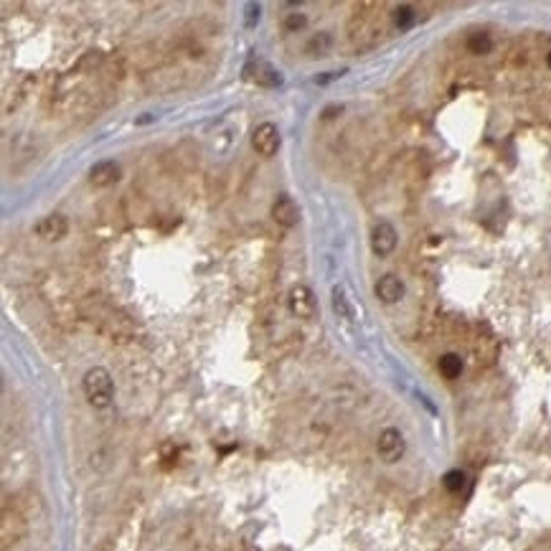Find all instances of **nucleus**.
<instances>
[{
    "mask_svg": "<svg viewBox=\"0 0 551 551\" xmlns=\"http://www.w3.org/2000/svg\"><path fill=\"white\" fill-rule=\"evenodd\" d=\"M305 26H308V18L302 16V13H290L287 21H284V29L287 31H300V29H305Z\"/></svg>",
    "mask_w": 551,
    "mask_h": 551,
    "instance_id": "17",
    "label": "nucleus"
},
{
    "mask_svg": "<svg viewBox=\"0 0 551 551\" xmlns=\"http://www.w3.org/2000/svg\"><path fill=\"white\" fill-rule=\"evenodd\" d=\"M36 234H38L43 242H58L69 234V221L64 214H48L36 224Z\"/></svg>",
    "mask_w": 551,
    "mask_h": 551,
    "instance_id": "7",
    "label": "nucleus"
},
{
    "mask_svg": "<svg viewBox=\"0 0 551 551\" xmlns=\"http://www.w3.org/2000/svg\"><path fill=\"white\" fill-rule=\"evenodd\" d=\"M490 48H493V41H490L488 34H473L470 38H468V51L475 53V56H483V53H488Z\"/></svg>",
    "mask_w": 551,
    "mask_h": 551,
    "instance_id": "13",
    "label": "nucleus"
},
{
    "mask_svg": "<svg viewBox=\"0 0 551 551\" xmlns=\"http://www.w3.org/2000/svg\"><path fill=\"white\" fill-rule=\"evenodd\" d=\"M343 74H346V69H341V71H325L323 76H315V84H328V81L341 79Z\"/></svg>",
    "mask_w": 551,
    "mask_h": 551,
    "instance_id": "20",
    "label": "nucleus"
},
{
    "mask_svg": "<svg viewBox=\"0 0 551 551\" xmlns=\"http://www.w3.org/2000/svg\"><path fill=\"white\" fill-rule=\"evenodd\" d=\"M269 216H272V221L277 224V227L292 229V227L300 224V206H297V201L292 196L282 193V196H277V201L272 203Z\"/></svg>",
    "mask_w": 551,
    "mask_h": 551,
    "instance_id": "5",
    "label": "nucleus"
},
{
    "mask_svg": "<svg viewBox=\"0 0 551 551\" xmlns=\"http://www.w3.org/2000/svg\"><path fill=\"white\" fill-rule=\"evenodd\" d=\"M279 145H282V135H279L274 122H262V125H257L254 133H252V148H254L257 155L274 158Z\"/></svg>",
    "mask_w": 551,
    "mask_h": 551,
    "instance_id": "3",
    "label": "nucleus"
},
{
    "mask_svg": "<svg viewBox=\"0 0 551 551\" xmlns=\"http://www.w3.org/2000/svg\"><path fill=\"white\" fill-rule=\"evenodd\" d=\"M259 13H262L259 3H249V6H247V18H244V24L249 26V29H254V26L259 24Z\"/></svg>",
    "mask_w": 551,
    "mask_h": 551,
    "instance_id": "18",
    "label": "nucleus"
},
{
    "mask_svg": "<svg viewBox=\"0 0 551 551\" xmlns=\"http://www.w3.org/2000/svg\"><path fill=\"white\" fill-rule=\"evenodd\" d=\"M287 305H290V313L300 320H310L315 318V310H318V302L308 284H295L287 297Z\"/></svg>",
    "mask_w": 551,
    "mask_h": 551,
    "instance_id": "4",
    "label": "nucleus"
},
{
    "mask_svg": "<svg viewBox=\"0 0 551 551\" xmlns=\"http://www.w3.org/2000/svg\"><path fill=\"white\" fill-rule=\"evenodd\" d=\"M374 292H376V297L383 302V305H394V302H399L401 297H404L406 287L396 274H383V277H379V282L374 284Z\"/></svg>",
    "mask_w": 551,
    "mask_h": 551,
    "instance_id": "9",
    "label": "nucleus"
},
{
    "mask_svg": "<svg viewBox=\"0 0 551 551\" xmlns=\"http://www.w3.org/2000/svg\"><path fill=\"white\" fill-rule=\"evenodd\" d=\"M120 175L122 170L115 160H99L89 168V183L94 188H107V186H115L117 180H120Z\"/></svg>",
    "mask_w": 551,
    "mask_h": 551,
    "instance_id": "8",
    "label": "nucleus"
},
{
    "mask_svg": "<svg viewBox=\"0 0 551 551\" xmlns=\"http://www.w3.org/2000/svg\"><path fill=\"white\" fill-rule=\"evenodd\" d=\"M81 391H84V399H87L89 406L107 409L115 399V381H112L105 366H92L81 379Z\"/></svg>",
    "mask_w": 551,
    "mask_h": 551,
    "instance_id": "1",
    "label": "nucleus"
},
{
    "mask_svg": "<svg viewBox=\"0 0 551 551\" xmlns=\"http://www.w3.org/2000/svg\"><path fill=\"white\" fill-rule=\"evenodd\" d=\"M254 81L262 84V87H279L282 84V76L274 66L269 64H257V74H254Z\"/></svg>",
    "mask_w": 551,
    "mask_h": 551,
    "instance_id": "12",
    "label": "nucleus"
},
{
    "mask_svg": "<svg viewBox=\"0 0 551 551\" xmlns=\"http://www.w3.org/2000/svg\"><path fill=\"white\" fill-rule=\"evenodd\" d=\"M160 458L165 460V463H175V458H178V447H175L173 442H165V445L160 447Z\"/></svg>",
    "mask_w": 551,
    "mask_h": 551,
    "instance_id": "19",
    "label": "nucleus"
},
{
    "mask_svg": "<svg viewBox=\"0 0 551 551\" xmlns=\"http://www.w3.org/2000/svg\"><path fill=\"white\" fill-rule=\"evenodd\" d=\"M437 369H440V374L445 379L455 381V379H460V374H463L465 364L458 354H445V356H440V361H437Z\"/></svg>",
    "mask_w": 551,
    "mask_h": 551,
    "instance_id": "10",
    "label": "nucleus"
},
{
    "mask_svg": "<svg viewBox=\"0 0 551 551\" xmlns=\"http://www.w3.org/2000/svg\"><path fill=\"white\" fill-rule=\"evenodd\" d=\"M333 313L338 315V318L343 320H354V305H351V297L346 295V290H343L341 284L338 287H333Z\"/></svg>",
    "mask_w": 551,
    "mask_h": 551,
    "instance_id": "11",
    "label": "nucleus"
},
{
    "mask_svg": "<svg viewBox=\"0 0 551 551\" xmlns=\"http://www.w3.org/2000/svg\"><path fill=\"white\" fill-rule=\"evenodd\" d=\"M331 43H333L331 36H328V34H318L308 43V53H310V56H325V51L331 48Z\"/></svg>",
    "mask_w": 551,
    "mask_h": 551,
    "instance_id": "15",
    "label": "nucleus"
},
{
    "mask_svg": "<svg viewBox=\"0 0 551 551\" xmlns=\"http://www.w3.org/2000/svg\"><path fill=\"white\" fill-rule=\"evenodd\" d=\"M376 453L386 465L399 463L406 453L404 435H401L396 427H386V430H381L379 432V440H376Z\"/></svg>",
    "mask_w": 551,
    "mask_h": 551,
    "instance_id": "2",
    "label": "nucleus"
},
{
    "mask_svg": "<svg viewBox=\"0 0 551 551\" xmlns=\"http://www.w3.org/2000/svg\"><path fill=\"white\" fill-rule=\"evenodd\" d=\"M394 21H396V26H399V29H409V26L414 24V11H412V6H399V8H396Z\"/></svg>",
    "mask_w": 551,
    "mask_h": 551,
    "instance_id": "16",
    "label": "nucleus"
},
{
    "mask_svg": "<svg viewBox=\"0 0 551 551\" xmlns=\"http://www.w3.org/2000/svg\"><path fill=\"white\" fill-rule=\"evenodd\" d=\"M465 473L463 470H450V473H445V478H442V485H445V490L447 493H460L465 488Z\"/></svg>",
    "mask_w": 551,
    "mask_h": 551,
    "instance_id": "14",
    "label": "nucleus"
},
{
    "mask_svg": "<svg viewBox=\"0 0 551 551\" xmlns=\"http://www.w3.org/2000/svg\"><path fill=\"white\" fill-rule=\"evenodd\" d=\"M396 242H399V234L389 221H379L371 229V252L376 257H389L396 249Z\"/></svg>",
    "mask_w": 551,
    "mask_h": 551,
    "instance_id": "6",
    "label": "nucleus"
},
{
    "mask_svg": "<svg viewBox=\"0 0 551 551\" xmlns=\"http://www.w3.org/2000/svg\"><path fill=\"white\" fill-rule=\"evenodd\" d=\"M546 64H549V69H551V53H549V56H546Z\"/></svg>",
    "mask_w": 551,
    "mask_h": 551,
    "instance_id": "21",
    "label": "nucleus"
}]
</instances>
